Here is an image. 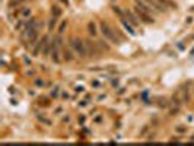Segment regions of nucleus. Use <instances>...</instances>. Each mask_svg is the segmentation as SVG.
I'll use <instances>...</instances> for the list:
<instances>
[{
    "mask_svg": "<svg viewBox=\"0 0 194 146\" xmlns=\"http://www.w3.org/2000/svg\"><path fill=\"white\" fill-rule=\"evenodd\" d=\"M85 42H86V50H88L89 57H98V55L101 54L99 44H93L90 39H85Z\"/></svg>",
    "mask_w": 194,
    "mask_h": 146,
    "instance_id": "20e7f679",
    "label": "nucleus"
},
{
    "mask_svg": "<svg viewBox=\"0 0 194 146\" xmlns=\"http://www.w3.org/2000/svg\"><path fill=\"white\" fill-rule=\"evenodd\" d=\"M54 25H55V16H54L51 20H50V29H53L54 28Z\"/></svg>",
    "mask_w": 194,
    "mask_h": 146,
    "instance_id": "2eb2a0df",
    "label": "nucleus"
},
{
    "mask_svg": "<svg viewBox=\"0 0 194 146\" xmlns=\"http://www.w3.org/2000/svg\"><path fill=\"white\" fill-rule=\"evenodd\" d=\"M69 42H70V47L76 51V54L79 55L80 58L88 57V50H86V42H85V39H82V38H79V36H71Z\"/></svg>",
    "mask_w": 194,
    "mask_h": 146,
    "instance_id": "f257e3e1",
    "label": "nucleus"
},
{
    "mask_svg": "<svg viewBox=\"0 0 194 146\" xmlns=\"http://www.w3.org/2000/svg\"><path fill=\"white\" fill-rule=\"evenodd\" d=\"M35 85H36V86H42V85H44V82H42L41 79H36V80H35Z\"/></svg>",
    "mask_w": 194,
    "mask_h": 146,
    "instance_id": "dca6fc26",
    "label": "nucleus"
},
{
    "mask_svg": "<svg viewBox=\"0 0 194 146\" xmlns=\"http://www.w3.org/2000/svg\"><path fill=\"white\" fill-rule=\"evenodd\" d=\"M88 29H89V34L90 35H96V28H95V23L93 22H89L88 23Z\"/></svg>",
    "mask_w": 194,
    "mask_h": 146,
    "instance_id": "9d476101",
    "label": "nucleus"
},
{
    "mask_svg": "<svg viewBox=\"0 0 194 146\" xmlns=\"http://www.w3.org/2000/svg\"><path fill=\"white\" fill-rule=\"evenodd\" d=\"M60 51H61V41L58 39V36H55L51 42V58L54 63L60 61Z\"/></svg>",
    "mask_w": 194,
    "mask_h": 146,
    "instance_id": "7ed1b4c3",
    "label": "nucleus"
},
{
    "mask_svg": "<svg viewBox=\"0 0 194 146\" xmlns=\"http://www.w3.org/2000/svg\"><path fill=\"white\" fill-rule=\"evenodd\" d=\"M191 140H194V136H193V137H191Z\"/></svg>",
    "mask_w": 194,
    "mask_h": 146,
    "instance_id": "a211bd4d",
    "label": "nucleus"
},
{
    "mask_svg": "<svg viewBox=\"0 0 194 146\" xmlns=\"http://www.w3.org/2000/svg\"><path fill=\"white\" fill-rule=\"evenodd\" d=\"M176 131H178V133H185V131H187V127H176Z\"/></svg>",
    "mask_w": 194,
    "mask_h": 146,
    "instance_id": "4468645a",
    "label": "nucleus"
},
{
    "mask_svg": "<svg viewBox=\"0 0 194 146\" xmlns=\"http://www.w3.org/2000/svg\"><path fill=\"white\" fill-rule=\"evenodd\" d=\"M159 1H160L165 7H168V6H174V3H172L171 0H159Z\"/></svg>",
    "mask_w": 194,
    "mask_h": 146,
    "instance_id": "f8f14e48",
    "label": "nucleus"
},
{
    "mask_svg": "<svg viewBox=\"0 0 194 146\" xmlns=\"http://www.w3.org/2000/svg\"><path fill=\"white\" fill-rule=\"evenodd\" d=\"M60 15H61V9H60V7H57V6H54V7H53V16L57 18V16H60Z\"/></svg>",
    "mask_w": 194,
    "mask_h": 146,
    "instance_id": "9b49d317",
    "label": "nucleus"
},
{
    "mask_svg": "<svg viewBox=\"0 0 194 146\" xmlns=\"http://www.w3.org/2000/svg\"><path fill=\"white\" fill-rule=\"evenodd\" d=\"M28 0H10L9 1V7L12 9V7H18V6H22L23 3H26Z\"/></svg>",
    "mask_w": 194,
    "mask_h": 146,
    "instance_id": "1a4fd4ad",
    "label": "nucleus"
},
{
    "mask_svg": "<svg viewBox=\"0 0 194 146\" xmlns=\"http://www.w3.org/2000/svg\"><path fill=\"white\" fill-rule=\"evenodd\" d=\"M125 16H127L128 20H130V23H131V25H134V26H136V25H139V19L136 18L131 12H128V10H127V12H125Z\"/></svg>",
    "mask_w": 194,
    "mask_h": 146,
    "instance_id": "0eeeda50",
    "label": "nucleus"
},
{
    "mask_svg": "<svg viewBox=\"0 0 194 146\" xmlns=\"http://www.w3.org/2000/svg\"><path fill=\"white\" fill-rule=\"evenodd\" d=\"M190 54H191V55H194V48H193V50H191V53H190Z\"/></svg>",
    "mask_w": 194,
    "mask_h": 146,
    "instance_id": "f3484780",
    "label": "nucleus"
},
{
    "mask_svg": "<svg viewBox=\"0 0 194 146\" xmlns=\"http://www.w3.org/2000/svg\"><path fill=\"white\" fill-rule=\"evenodd\" d=\"M134 12H136L137 18L140 19V20H143L144 23H152L153 22V18H152V15L149 12H144V10H141V9L136 7V6H134Z\"/></svg>",
    "mask_w": 194,
    "mask_h": 146,
    "instance_id": "39448f33",
    "label": "nucleus"
},
{
    "mask_svg": "<svg viewBox=\"0 0 194 146\" xmlns=\"http://www.w3.org/2000/svg\"><path fill=\"white\" fill-rule=\"evenodd\" d=\"M99 26H101V32L104 34L105 38H108L111 42H117V44H118V41H120L118 36H117V32H118V31L115 32V31L106 23L105 20H101V22H99Z\"/></svg>",
    "mask_w": 194,
    "mask_h": 146,
    "instance_id": "f03ea898",
    "label": "nucleus"
},
{
    "mask_svg": "<svg viewBox=\"0 0 194 146\" xmlns=\"http://www.w3.org/2000/svg\"><path fill=\"white\" fill-rule=\"evenodd\" d=\"M31 13H32V10H31L29 7H23V9H20L18 12L19 18H22V19H28L31 16Z\"/></svg>",
    "mask_w": 194,
    "mask_h": 146,
    "instance_id": "423d86ee",
    "label": "nucleus"
},
{
    "mask_svg": "<svg viewBox=\"0 0 194 146\" xmlns=\"http://www.w3.org/2000/svg\"><path fill=\"white\" fill-rule=\"evenodd\" d=\"M66 25H67V22H66V20H63V22H61V25H60V28H58V32H60V34H61V32L64 31Z\"/></svg>",
    "mask_w": 194,
    "mask_h": 146,
    "instance_id": "ddd939ff",
    "label": "nucleus"
},
{
    "mask_svg": "<svg viewBox=\"0 0 194 146\" xmlns=\"http://www.w3.org/2000/svg\"><path fill=\"white\" fill-rule=\"evenodd\" d=\"M63 55H64V60H66V61H71V60L74 58V57H73V53L70 51V48H67V47L63 48Z\"/></svg>",
    "mask_w": 194,
    "mask_h": 146,
    "instance_id": "6e6552de",
    "label": "nucleus"
}]
</instances>
